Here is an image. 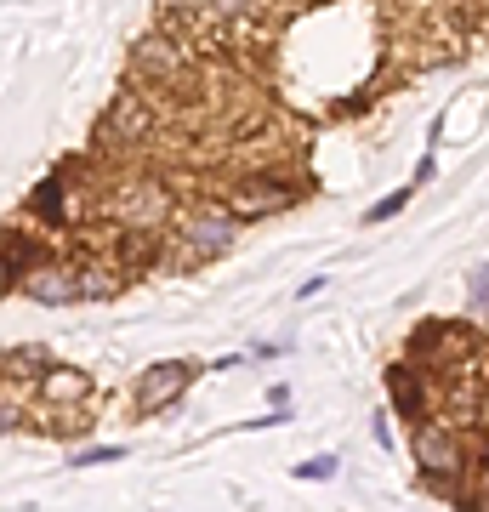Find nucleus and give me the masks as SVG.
<instances>
[{"label":"nucleus","mask_w":489,"mask_h":512,"mask_svg":"<svg viewBox=\"0 0 489 512\" xmlns=\"http://www.w3.org/2000/svg\"><path fill=\"white\" fill-rule=\"evenodd\" d=\"M239 239V217L228 205H205V211H188L171 234V262L177 268H200L211 256H222Z\"/></svg>","instance_id":"1"},{"label":"nucleus","mask_w":489,"mask_h":512,"mask_svg":"<svg viewBox=\"0 0 489 512\" xmlns=\"http://www.w3.org/2000/svg\"><path fill=\"white\" fill-rule=\"evenodd\" d=\"M109 217L120 228H148V234H160L165 222L177 217V194L160 183V177H131L109 194Z\"/></svg>","instance_id":"2"},{"label":"nucleus","mask_w":489,"mask_h":512,"mask_svg":"<svg viewBox=\"0 0 489 512\" xmlns=\"http://www.w3.org/2000/svg\"><path fill=\"white\" fill-rule=\"evenodd\" d=\"M131 74L143 86H188L194 80V46L171 35H143L131 46Z\"/></svg>","instance_id":"3"},{"label":"nucleus","mask_w":489,"mask_h":512,"mask_svg":"<svg viewBox=\"0 0 489 512\" xmlns=\"http://www.w3.org/2000/svg\"><path fill=\"white\" fill-rule=\"evenodd\" d=\"M410 450H416V473L433 478L444 495L455 490V478L467 473V444H461V433L438 427V421H421L416 439H410Z\"/></svg>","instance_id":"4"},{"label":"nucleus","mask_w":489,"mask_h":512,"mask_svg":"<svg viewBox=\"0 0 489 512\" xmlns=\"http://www.w3.org/2000/svg\"><path fill=\"white\" fill-rule=\"evenodd\" d=\"M194 376H200L194 359H160V365H148L143 376H137V387H131L137 416H160V410H171V404L194 387Z\"/></svg>","instance_id":"5"},{"label":"nucleus","mask_w":489,"mask_h":512,"mask_svg":"<svg viewBox=\"0 0 489 512\" xmlns=\"http://www.w3.org/2000/svg\"><path fill=\"white\" fill-rule=\"evenodd\" d=\"M222 205H228L239 222H256V217H273V211L296 205V188H290L279 171H256V177H239V183L222 194Z\"/></svg>","instance_id":"6"},{"label":"nucleus","mask_w":489,"mask_h":512,"mask_svg":"<svg viewBox=\"0 0 489 512\" xmlns=\"http://www.w3.org/2000/svg\"><path fill=\"white\" fill-rule=\"evenodd\" d=\"M23 296H35V302H46V308L86 302V291H80V268H74V262H35V268L23 274Z\"/></svg>","instance_id":"7"},{"label":"nucleus","mask_w":489,"mask_h":512,"mask_svg":"<svg viewBox=\"0 0 489 512\" xmlns=\"http://www.w3.org/2000/svg\"><path fill=\"white\" fill-rule=\"evenodd\" d=\"M40 399L52 404V410H74V404H86L91 399V370H74V365H46L40 370Z\"/></svg>","instance_id":"8"},{"label":"nucleus","mask_w":489,"mask_h":512,"mask_svg":"<svg viewBox=\"0 0 489 512\" xmlns=\"http://www.w3.org/2000/svg\"><path fill=\"white\" fill-rule=\"evenodd\" d=\"M109 131L114 137H126V143H148L154 137V103L137 92H120L109 109Z\"/></svg>","instance_id":"9"},{"label":"nucleus","mask_w":489,"mask_h":512,"mask_svg":"<svg viewBox=\"0 0 489 512\" xmlns=\"http://www.w3.org/2000/svg\"><path fill=\"white\" fill-rule=\"evenodd\" d=\"M46 365H52V353L40 348V342L0 353V376H6V382H40V370H46Z\"/></svg>","instance_id":"10"},{"label":"nucleus","mask_w":489,"mask_h":512,"mask_svg":"<svg viewBox=\"0 0 489 512\" xmlns=\"http://www.w3.org/2000/svg\"><path fill=\"white\" fill-rule=\"evenodd\" d=\"M29 211H35V217H46V222H63V183H57V177H46V183L35 188Z\"/></svg>","instance_id":"11"},{"label":"nucleus","mask_w":489,"mask_h":512,"mask_svg":"<svg viewBox=\"0 0 489 512\" xmlns=\"http://www.w3.org/2000/svg\"><path fill=\"white\" fill-rule=\"evenodd\" d=\"M205 12H217V18H256V12H262V0H200Z\"/></svg>","instance_id":"12"},{"label":"nucleus","mask_w":489,"mask_h":512,"mask_svg":"<svg viewBox=\"0 0 489 512\" xmlns=\"http://www.w3.org/2000/svg\"><path fill=\"white\" fill-rule=\"evenodd\" d=\"M120 456H126L120 444H91V450H74L69 467H103V461H120Z\"/></svg>","instance_id":"13"},{"label":"nucleus","mask_w":489,"mask_h":512,"mask_svg":"<svg viewBox=\"0 0 489 512\" xmlns=\"http://www.w3.org/2000/svg\"><path fill=\"white\" fill-rule=\"evenodd\" d=\"M410 194H416V183H410V188H399V194H387L381 205H370V222H393V217L404 211V205H410Z\"/></svg>","instance_id":"14"},{"label":"nucleus","mask_w":489,"mask_h":512,"mask_svg":"<svg viewBox=\"0 0 489 512\" xmlns=\"http://www.w3.org/2000/svg\"><path fill=\"white\" fill-rule=\"evenodd\" d=\"M296 478H302V484H319V478H336V456H313V461H302V467H296Z\"/></svg>","instance_id":"15"},{"label":"nucleus","mask_w":489,"mask_h":512,"mask_svg":"<svg viewBox=\"0 0 489 512\" xmlns=\"http://www.w3.org/2000/svg\"><path fill=\"white\" fill-rule=\"evenodd\" d=\"M18 416H23L18 404H6V399H0V433H12V427H18Z\"/></svg>","instance_id":"16"},{"label":"nucleus","mask_w":489,"mask_h":512,"mask_svg":"<svg viewBox=\"0 0 489 512\" xmlns=\"http://www.w3.org/2000/svg\"><path fill=\"white\" fill-rule=\"evenodd\" d=\"M6 279H18V274H12V251H6V239H0V285H6Z\"/></svg>","instance_id":"17"},{"label":"nucleus","mask_w":489,"mask_h":512,"mask_svg":"<svg viewBox=\"0 0 489 512\" xmlns=\"http://www.w3.org/2000/svg\"><path fill=\"white\" fill-rule=\"evenodd\" d=\"M484 416H489V387H484Z\"/></svg>","instance_id":"18"}]
</instances>
